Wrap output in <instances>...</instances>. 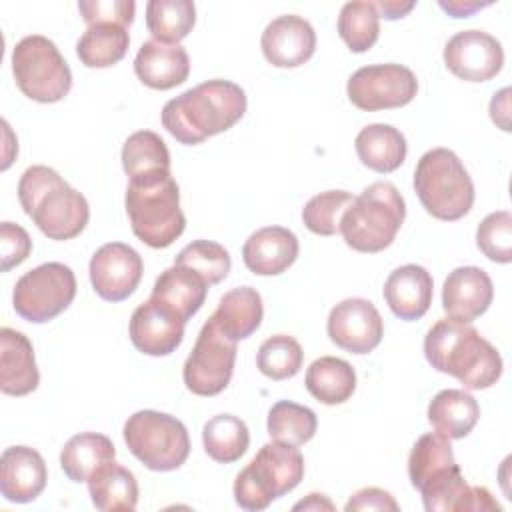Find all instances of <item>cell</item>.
Segmentation results:
<instances>
[{"mask_svg":"<svg viewBox=\"0 0 512 512\" xmlns=\"http://www.w3.org/2000/svg\"><path fill=\"white\" fill-rule=\"evenodd\" d=\"M246 112L244 90L230 80H208L162 108V126L180 144H200L210 136L230 130Z\"/></svg>","mask_w":512,"mask_h":512,"instance_id":"6da1fadb","label":"cell"},{"mask_svg":"<svg viewBox=\"0 0 512 512\" xmlns=\"http://www.w3.org/2000/svg\"><path fill=\"white\" fill-rule=\"evenodd\" d=\"M424 356L438 372L460 380L468 390H484L502 376L500 352L470 324L438 320L424 338Z\"/></svg>","mask_w":512,"mask_h":512,"instance_id":"7a4b0ae2","label":"cell"},{"mask_svg":"<svg viewBox=\"0 0 512 512\" xmlns=\"http://www.w3.org/2000/svg\"><path fill=\"white\" fill-rule=\"evenodd\" d=\"M18 200L38 230L50 240L76 238L88 224L90 206L54 168L36 164L18 182Z\"/></svg>","mask_w":512,"mask_h":512,"instance_id":"3957f363","label":"cell"},{"mask_svg":"<svg viewBox=\"0 0 512 512\" xmlns=\"http://www.w3.org/2000/svg\"><path fill=\"white\" fill-rule=\"evenodd\" d=\"M124 202L134 236L150 248H168L186 228L180 190L170 170L128 178Z\"/></svg>","mask_w":512,"mask_h":512,"instance_id":"277c9868","label":"cell"},{"mask_svg":"<svg viewBox=\"0 0 512 512\" xmlns=\"http://www.w3.org/2000/svg\"><path fill=\"white\" fill-rule=\"evenodd\" d=\"M406 218V204L390 182H372L360 196H354L340 220L344 242L364 254L388 248Z\"/></svg>","mask_w":512,"mask_h":512,"instance_id":"5b68a950","label":"cell"},{"mask_svg":"<svg viewBox=\"0 0 512 512\" xmlns=\"http://www.w3.org/2000/svg\"><path fill=\"white\" fill-rule=\"evenodd\" d=\"M420 204L438 220H460L474 204V182L462 160L448 148L424 152L414 170Z\"/></svg>","mask_w":512,"mask_h":512,"instance_id":"8992f818","label":"cell"},{"mask_svg":"<svg viewBox=\"0 0 512 512\" xmlns=\"http://www.w3.org/2000/svg\"><path fill=\"white\" fill-rule=\"evenodd\" d=\"M304 478V456L286 442H268L234 480V500L240 508L258 512L294 490Z\"/></svg>","mask_w":512,"mask_h":512,"instance_id":"52a82bcc","label":"cell"},{"mask_svg":"<svg viewBox=\"0 0 512 512\" xmlns=\"http://www.w3.org/2000/svg\"><path fill=\"white\" fill-rule=\"evenodd\" d=\"M122 434L128 450L154 472L176 470L190 454L186 426L166 412L138 410L126 420Z\"/></svg>","mask_w":512,"mask_h":512,"instance_id":"ba28073f","label":"cell"},{"mask_svg":"<svg viewBox=\"0 0 512 512\" xmlns=\"http://www.w3.org/2000/svg\"><path fill=\"white\" fill-rule=\"evenodd\" d=\"M12 74L20 92L42 104L60 102L72 88L68 62L56 44L42 34H32L16 42L12 50Z\"/></svg>","mask_w":512,"mask_h":512,"instance_id":"9c48e42d","label":"cell"},{"mask_svg":"<svg viewBox=\"0 0 512 512\" xmlns=\"http://www.w3.org/2000/svg\"><path fill=\"white\" fill-rule=\"evenodd\" d=\"M76 296V276L62 262L40 264L22 274L12 292L16 314L28 322L44 324L62 314Z\"/></svg>","mask_w":512,"mask_h":512,"instance_id":"30bf717a","label":"cell"},{"mask_svg":"<svg viewBox=\"0 0 512 512\" xmlns=\"http://www.w3.org/2000/svg\"><path fill=\"white\" fill-rule=\"evenodd\" d=\"M234 362L236 342L228 338L210 316L184 362V384L196 396H216L230 384Z\"/></svg>","mask_w":512,"mask_h":512,"instance_id":"8fae6325","label":"cell"},{"mask_svg":"<svg viewBox=\"0 0 512 512\" xmlns=\"http://www.w3.org/2000/svg\"><path fill=\"white\" fill-rule=\"evenodd\" d=\"M346 92L356 108L376 112L410 104L418 92V80L402 64H370L348 78Z\"/></svg>","mask_w":512,"mask_h":512,"instance_id":"7c38bea8","label":"cell"},{"mask_svg":"<svg viewBox=\"0 0 512 512\" xmlns=\"http://www.w3.org/2000/svg\"><path fill=\"white\" fill-rule=\"evenodd\" d=\"M140 254L124 242H108L90 258V282L106 302H122L134 294L142 280Z\"/></svg>","mask_w":512,"mask_h":512,"instance_id":"4fadbf2b","label":"cell"},{"mask_svg":"<svg viewBox=\"0 0 512 512\" xmlns=\"http://www.w3.org/2000/svg\"><path fill=\"white\" fill-rule=\"evenodd\" d=\"M446 68L466 82H486L504 64L502 44L482 30H460L444 46Z\"/></svg>","mask_w":512,"mask_h":512,"instance_id":"5bb4252c","label":"cell"},{"mask_svg":"<svg viewBox=\"0 0 512 512\" xmlns=\"http://www.w3.org/2000/svg\"><path fill=\"white\" fill-rule=\"evenodd\" d=\"M326 330L330 340L342 350L368 354L380 344L384 324L380 312L370 300L346 298L330 310Z\"/></svg>","mask_w":512,"mask_h":512,"instance_id":"9a60e30c","label":"cell"},{"mask_svg":"<svg viewBox=\"0 0 512 512\" xmlns=\"http://www.w3.org/2000/svg\"><path fill=\"white\" fill-rule=\"evenodd\" d=\"M186 322L166 304L148 298L130 318V340L142 354L168 356L184 338Z\"/></svg>","mask_w":512,"mask_h":512,"instance_id":"2e32d148","label":"cell"},{"mask_svg":"<svg viewBox=\"0 0 512 512\" xmlns=\"http://www.w3.org/2000/svg\"><path fill=\"white\" fill-rule=\"evenodd\" d=\"M260 48L272 66L296 68L312 58L316 50V32L306 18L284 14L264 28Z\"/></svg>","mask_w":512,"mask_h":512,"instance_id":"e0dca14e","label":"cell"},{"mask_svg":"<svg viewBox=\"0 0 512 512\" xmlns=\"http://www.w3.org/2000/svg\"><path fill=\"white\" fill-rule=\"evenodd\" d=\"M494 298L486 270L478 266L454 268L442 286V306L450 318L472 322L482 316Z\"/></svg>","mask_w":512,"mask_h":512,"instance_id":"ac0fdd59","label":"cell"},{"mask_svg":"<svg viewBox=\"0 0 512 512\" xmlns=\"http://www.w3.org/2000/svg\"><path fill=\"white\" fill-rule=\"evenodd\" d=\"M48 470L38 450L30 446H10L0 458V492L6 500L26 504L36 500L46 488Z\"/></svg>","mask_w":512,"mask_h":512,"instance_id":"d6986e66","label":"cell"},{"mask_svg":"<svg viewBox=\"0 0 512 512\" xmlns=\"http://www.w3.org/2000/svg\"><path fill=\"white\" fill-rule=\"evenodd\" d=\"M298 238L284 226H266L248 236L242 246L246 268L258 276H276L298 258Z\"/></svg>","mask_w":512,"mask_h":512,"instance_id":"ffe728a7","label":"cell"},{"mask_svg":"<svg viewBox=\"0 0 512 512\" xmlns=\"http://www.w3.org/2000/svg\"><path fill=\"white\" fill-rule=\"evenodd\" d=\"M134 72L148 88L170 90L186 82L190 58L180 44H164L152 38L140 46L134 58Z\"/></svg>","mask_w":512,"mask_h":512,"instance_id":"44dd1931","label":"cell"},{"mask_svg":"<svg viewBox=\"0 0 512 512\" xmlns=\"http://www.w3.org/2000/svg\"><path fill=\"white\" fill-rule=\"evenodd\" d=\"M38 382L32 342L22 332L4 326L0 330V390L8 396H26L38 388Z\"/></svg>","mask_w":512,"mask_h":512,"instance_id":"7402d4cb","label":"cell"},{"mask_svg":"<svg viewBox=\"0 0 512 512\" xmlns=\"http://www.w3.org/2000/svg\"><path fill=\"white\" fill-rule=\"evenodd\" d=\"M434 282L426 268L404 264L390 272L384 282V300L400 320L422 318L432 304Z\"/></svg>","mask_w":512,"mask_h":512,"instance_id":"603a6c76","label":"cell"},{"mask_svg":"<svg viewBox=\"0 0 512 512\" xmlns=\"http://www.w3.org/2000/svg\"><path fill=\"white\" fill-rule=\"evenodd\" d=\"M208 282L186 266L166 268L154 282L150 298L172 308L184 322H188L204 304Z\"/></svg>","mask_w":512,"mask_h":512,"instance_id":"cb8c5ba5","label":"cell"},{"mask_svg":"<svg viewBox=\"0 0 512 512\" xmlns=\"http://www.w3.org/2000/svg\"><path fill=\"white\" fill-rule=\"evenodd\" d=\"M480 406L476 398L458 388L440 390L428 404V422L448 440H460L478 424Z\"/></svg>","mask_w":512,"mask_h":512,"instance_id":"d4e9b609","label":"cell"},{"mask_svg":"<svg viewBox=\"0 0 512 512\" xmlns=\"http://www.w3.org/2000/svg\"><path fill=\"white\" fill-rule=\"evenodd\" d=\"M262 316V298L252 286H238L228 290L212 314L218 328L234 342L252 336L260 328Z\"/></svg>","mask_w":512,"mask_h":512,"instance_id":"484cf974","label":"cell"},{"mask_svg":"<svg viewBox=\"0 0 512 512\" xmlns=\"http://www.w3.org/2000/svg\"><path fill=\"white\" fill-rule=\"evenodd\" d=\"M356 154L364 166L388 174L398 170L406 160V138L390 124H368L356 136Z\"/></svg>","mask_w":512,"mask_h":512,"instance_id":"4316f807","label":"cell"},{"mask_svg":"<svg viewBox=\"0 0 512 512\" xmlns=\"http://www.w3.org/2000/svg\"><path fill=\"white\" fill-rule=\"evenodd\" d=\"M88 492L92 504L102 512H132L138 504V482L134 474L114 460L104 462L92 472Z\"/></svg>","mask_w":512,"mask_h":512,"instance_id":"83f0119b","label":"cell"},{"mask_svg":"<svg viewBox=\"0 0 512 512\" xmlns=\"http://www.w3.org/2000/svg\"><path fill=\"white\" fill-rule=\"evenodd\" d=\"M306 390L322 404L334 406L346 402L356 390L354 368L336 356H320L314 360L304 378Z\"/></svg>","mask_w":512,"mask_h":512,"instance_id":"f1b7e54d","label":"cell"},{"mask_svg":"<svg viewBox=\"0 0 512 512\" xmlns=\"http://www.w3.org/2000/svg\"><path fill=\"white\" fill-rule=\"evenodd\" d=\"M116 448L112 440L98 432H80L72 436L62 452L60 466L72 482H88L92 472L108 460H114Z\"/></svg>","mask_w":512,"mask_h":512,"instance_id":"f546056e","label":"cell"},{"mask_svg":"<svg viewBox=\"0 0 512 512\" xmlns=\"http://www.w3.org/2000/svg\"><path fill=\"white\" fill-rule=\"evenodd\" d=\"M130 46L128 28L120 24H92L76 42V54L88 68H108L120 62Z\"/></svg>","mask_w":512,"mask_h":512,"instance_id":"4dcf8cb0","label":"cell"},{"mask_svg":"<svg viewBox=\"0 0 512 512\" xmlns=\"http://www.w3.org/2000/svg\"><path fill=\"white\" fill-rule=\"evenodd\" d=\"M456 466L450 440L438 432L422 434L408 456L410 484L420 490L430 480L442 476Z\"/></svg>","mask_w":512,"mask_h":512,"instance_id":"1f68e13d","label":"cell"},{"mask_svg":"<svg viewBox=\"0 0 512 512\" xmlns=\"http://www.w3.org/2000/svg\"><path fill=\"white\" fill-rule=\"evenodd\" d=\"M202 442L206 454L220 462L232 464L244 456L250 444V432L244 420L234 414H216L202 428Z\"/></svg>","mask_w":512,"mask_h":512,"instance_id":"d6a6232c","label":"cell"},{"mask_svg":"<svg viewBox=\"0 0 512 512\" xmlns=\"http://www.w3.org/2000/svg\"><path fill=\"white\" fill-rule=\"evenodd\" d=\"M196 22V6L190 0H150L146 4V26L154 40L178 44Z\"/></svg>","mask_w":512,"mask_h":512,"instance_id":"836d02e7","label":"cell"},{"mask_svg":"<svg viewBox=\"0 0 512 512\" xmlns=\"http://www.w3.org/2000/svg\"><path fill=\"white\" fill-rule=\"evenodd\" d=\"M266 426L272 440L302 446L316 434L318 420L312 408L290 400H280L270 408Z\"/></svg>","mask_w":512,"mask_h":512,"instance_id":"e575fe53","label":"cell"},{"mask_svg":"<svg viewBox=\"0 0 512 512\" xmlns=\"http://www.w3.org/2000/svg\"><path fill=\"white\" fill-rule=\"evenodd\" d=\"M122 168L132 176L170 170V152L166 142L152 130H138L130 134L122 146Z\"/></svg>","mask_w":512,"mask_h":512,"instance_id":"d590c367","label":"cell"},{"mask_svg":"<svg viewBox=\"0 0 512 512\" xmlns=\"http://www.w3.org/2000/svg\"><path fill=\"white\" fill-rule=\"evenodd\" d=\"M338 34L352 52L370 50L380 34V16L374 2H346L338 16Z\"/></svg>","mask_w":512,"mask_h":512,"instance_id":"8d00e7d4","label":"cell"},{"mask_svg":"<svg viewBox=\"0 0 512 512\" xmlns=\"http://www.w3.org/2000/svg\"><path fill=\"white\" fill-rule=\"evenodd\" d=\"M304 362L302 346L288 334L266 338L256 354L258 370L272 380H286L300 372Z\"/></svg>","mask_w":512,"mask_h":512,"instance_id":"74e56055","label":"cell"},{"mask_svg":"<svg viewBox=\"0 0 512 512\" xmlns=\"http://www.w3.org/2000/svg\"><path fill=\"white\" fill-rule=\"evenodd\" d=\"M174 264L194 270L208 282V286H212L228 276L232 260L222 244L212 240H194L178 252Z\"/></svg>","mask_w":512,"mask_h":512,"instance_id":"f35d334b","label":"cell"},{"mask_svg":"<svg viewBox=\"0 0 512 512\" xmlns=\"http://www.w3.org/2000/svg\"><path fill=\"white\" fill-rule=\"evenodd\" d=\"M354 196L346 190H326L312 196L302 208L304 226L318 236H332L340 232V220Z\"/></svg>","mask_w":512,"mask_h":512,"instance_id":"ab89813d","label":"cell"},{"mask_svg":"<svg viewBox=\"0 0 512 512\" xmlns=\"http://www.w3.org/2000/svg\"><path fill=\"white\" fill-rule=\"evenodd\" d=\"M476 244L488 260L498 264L512 262V214L508 210L488 214L478 224Z\"/></svg>","mask_w":512,"mask_h":512,"instance_id":"60d3db41","label":"cell"},{"mask_svg":"<svg viewBox=\"0 0 512 512\" xmlns=\"http://www.w3.org/2000/svg\"><path fill=\"white\" fill-rule=\"evenodd\" d=\"M78 10L88 26L110 22L128 28L134 20L136 4L132 0H80Z\"/></svg>","mask_w":512,"mask_h":512,"instance_id":"b9f144b4","label":"cell"},{"mask_svg":"<svg viewBox=\"0 0 512 512\" xmlns=\"http://www.w3.org/2000/svg\"><path fill=\"white\" fill-rule=\"evenodd\" d=\"M0 250H2V272L22 264L32 250V240L28 232L12 222L0 224Z\"/></svg>","mask_w":512,"mask_h":512,"instance_id":"7bdbcfd3","label":"cell"},{"mask_svg":"<svg viewBox=\"0 0 512 512\" xmlns=\"http://www.w3.org/2000/svg\"><path fill=\"white\" fill-rule=\"evenodd\" d=\"M346 512H356V510H376V512H386V510H392V512H398L400 506L398 502L394 500V496L382 488H362L358 490L344 506Z\"/></svg>","mask_w":512,"mask_h":512,"instance_id":"ee69618b","label":"cell"},{"mask_svg":"<svg viewBox=\"0 0 512 512\" xmlns=\"http://www.w3.org/2000/svg\"><path fill=\"white\" fill-rule=\"evenodd\" d=\"M510 88H502L498 94L490 100V118L494 124H498L502 130H510Z\"/></svg>","mask_w":512,"mask_h":512,"instance_id":"f6af8a7d","label":"cell"},{"mask_svg":"<svg viewBox=\"0 0 512 512\" xmlns=\"http://www.w3.org/2000/svg\"><path fill=\"white\" fill-rule=\"evenodd\" d=\"M438 6L448 12L452 18H468L470 14H474L476 10H482L486 6H490V2H474V0H440Z\"/></svg>","mask_w":512,"mask_h":512,"instance_id":"bcb514c9","label":"cell"},{"mask_svg":"<svg viewBox=\"0 0 512 512\" xmlns=\"http://www.w3.org/2000/svg\"><path fill=\"white\" fill-rule=\"evenodd\" d=\"M378 16H384L386 20H398L404 18L414 6L416 2H398V0H378L374 2Z\"/></svg>","mask_w":512,"mask_h":512,"instance_id":"7dc6e473","label":"cell"},{"mask_svg":"<svg viewBox=\"0 0 512 512\" xmlns=\"http://www.w3.org/2000/svg\"><path fill=\"white\" fill-rule=\"evenodd\" d=\"M294 510H334V504L324 494L312 492L304 500L294 504Z\"/></svg>","mask_w":512,"mask_h":512,"instance_id":"c3c4849f","label":"cell"}]
</instances>
